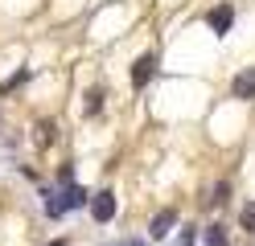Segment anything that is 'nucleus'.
Instances as JSON below:
<instances>
[{"label": "nucleus", "instance_id": "39448f33", "mask_svg": "<svg viewBox=\"0 0 255 246\" xmlns=\"http://www.w3.org/2000/svg\"><path fill=\"white\" fill-rule=\"evenodd\" d=\"M58 197H62V205H66V209H83V205L91 201V193H87L83 185H66Z\"/></svg>", "mask_w": 255, "mask_h": 246}, {"label": "nucleus", "instance_id": "9d476101", "mask_svg": "<svg viewBox=\"0 0 255 246\" xmlns=\"http://www.w3.org/2000/svg\"><path fill=\"white\" fill-rule=\"evenodd\" d=\"M58 180H62V185H74V164H62V168H58Z\"/></svg>", "mask_w": 255, "mask_h": 246}, {"label": "nucleus", "instance_id": "f03ea898", "mask_svg": "<svg viewBox=\"0 0 255 246\" xmlns=\"http://www.w3.org/2000/svg\"><path fill=\"white\" fill-rule=\"evenodd\" d=\"M156 74V54H140L136 58V66H132V86L140 90V86H148V78Z\"/></svg>", "mask_w": 255, "mask_h": 246}, {"label": "nucleus", "instance_id": "7ed1b4c3", "mask_svg": "<svg viewBox=\"0 0 255 246\" xmlns=\"http://www.w3.org/2000/svg\"><path fill=\"white\" fill-rule=\"evenodd\" d=\"M231 94H235V98H243V103H247V98H255V66H247L243 74H235Z\"/></svg>", "mask_w": 255, "mask_h": 246}, {"label": "nucleus", "instance_id": "1a4fd4ad", "mask_svg": "<svg viewBox=\"0 0 255 246\" xmlns=\"http://www.w3.org/2000/svg\"><path fill=\"white\" fill-rule=\"evenodd\" d=\"M103 98H107V94H103L99 86H95V90H87V115H99V107H103Z\"/></svg>", "mask_w": 255, "mask_h": 246}, {"label": "nucleus", "instance_id": "f257e3e1", "mask_svg": "<svg viewBox=\"0 0 255 246\" xmlns=\"http://www.w3.org/2000/svg\"><path fill=\"white\" fill-rule=\"evenodd\" d=\"M91 218L95 222H99V226H107L111 218H116V193H111V189H103V193H91Z\"/></svg>", "mask_w": 255, "mask_h": 246}, {"label": "nucleus", "instance_id": "9b49d317", "mask_svg": "<svg viewBox=\"0 0 255 246\" xmlns=\"http://www.w3.org/2000/svg\"><path fill=\"white\" fill-rule=\"evenodd\" d=\"M227 193H231V185H227V180H222V185L214 189V197H210V205H222V201H227Z\"/></svg>", "mask_w": 255, "mask_h": 246}, {"label": "nucleus", "instance_id": "6e6552de", "mask_svg": "<svg viewBox=\"0 0 255 246\" xmlns=\"http://www.w3.org/2000/svg\"><path fill=\"white\" fill-rule=\"evenodd\" d=\"M206 242H210V246H227L231 238H227V226H210V230H206Z\"/></svg>", "mask_w": 255, "mask_h": 246}, {"label": "nucleus", "instance_id": "0eeeda50", "mask_svg": "<svg viewBox=\"0 0 255 246\" xmlns=\"http://www.w3.org/2000/svg\"><path fill=\"white\" fill-rule=\"evenodd\" d=\"M239 226H243V230H251V234H255V201H247L243 209H239Z\"/></svg>", "mask_w": 255, "mask_h": 246}, {"label": "nucleus", "instance_id": "423d86ee", "mask_svg": "<svg viewBox=\"0 0 255 246\" xmlns=\"http://www.w3.org/2000/svg\"><path fill=\"white\" fill-rule=\"evenodd\" d=\"M231 21H235V8H231V4H218V8L210 12V29L218 33V37H222V33L231 29Z\"/></svg>", "mask_w": 255, "mask_h": 246}, {"label": "nucleus", "instance_id": "ddd939ff", "mask_svg": "<svg viewBox=\"0 0 255 246\" xmlns=\"http://www.w3.org/2000/svg\"><path fill=\"white\" fill-rule=\"evenodd\" d=\"M124 246H140V242H124Z\"/></svg>", "mask_w": 255, "mask_h": 246}, {"label": "nucleus", "instance_id": "f8f14e48", "mask_svg": "<svg viewBox=\"0 0 255 246\" xmlns=\"http://www.w3.org/2000/svg\"><path fill=\"white\" fill-rule=\"evenodd\" d=\"M50 246H66V242H62V238H58V242H50Z\"/></svg>", "mask_w": 255, "mask_h": 246}, {"label": "nucleus", "instance_id": "20e7f679", "mask_svg": "<svg viewBox=\"0 0 255 246\" xmlns=\"http://www.w3.org/2000/svg\"><path fill=\"white\" fill-rule=\"evenodd\" d=\"M173 226H177V209H161V213L152 218L148 234H152V238H169V230H173Z\"/></svg>", "mask_w": 255, "mask_h": 246}]
</instances>
